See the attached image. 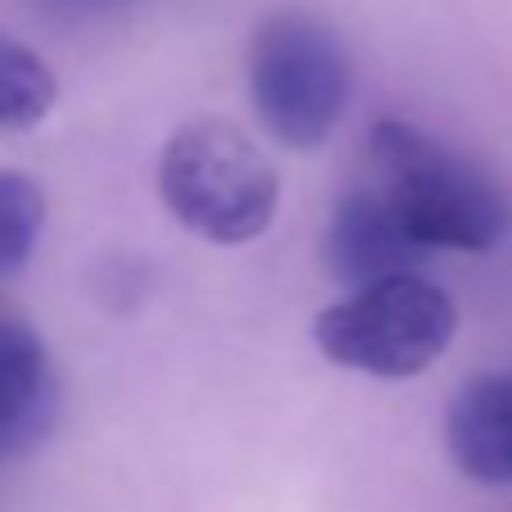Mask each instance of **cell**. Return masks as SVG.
<instances>
[{"mask_svg": "<svg viewBox=\"0 0 512 512\" xmlns=\"http://www.w3.org/2000/svg\"><path fill=\"white\" fill-rule=\"evenodd\" d=\"M322 259L345 286H372L381 277L417 272L426 250L395 223V213L363 186V191L340 195L331 209L327 236H322Z\"/></svg>", "mask_w": 512, "mask_h": 512, "instance_id": "6", "label": "cell"}, {"mask_svg": "<svg viewBox=\"0 0 512 512\" xmlns=\"http://www.w3.org/2000/svg\"><path fill=\"white\" fill-rule=\"evenodd\" d=\"M454 467L476 485H512V372H481L445 417Z\"/></svg>", "mask_w": 512, "mask_h": 512, "instance_id": "7", "label": "cell"}, {"mask_svg": "<svg viewBox=\"0 0 512 512\" xmlns=\"http://www.w3.org/2000/svg\"><path fill=\"white\" fill-rule=\"evenodd\" d=\"M59 386L37 322L0 295V458L46 440L55 426Z\"/></svg>", "mask_w": 512, "mask_h": 512, "instance_id": "5", "label": "cell"}, {"mask_svg": "<svg viewBox=\"0 0 512 512\" xmlns=\"http://www.w3.org/2000/svg\"><path fill=\"white\" fill-rule=\"evenodd\" d=\"M55 100H59L55 68L32 46H23L19 37L0 28V132L37 127L55 109Z\"/></svg>", "mask_w": 512, "mask_h": 512, "instance_id": "8", "label": "cell"}, {"mask_svg": "<svg viewBox=\"0 0 512 512\" xmlns=\"http://www.w3.org/2000/svg\"><path fill=\"white\" fill-rule=\"evenodd\" d=\"M46 227V191L19 168H0V281L28 268Z\"/></svg>", "mask_w": 512, "mask_h": 512, "instance_id": "9", "label": "cell"}, {"mask_svg": "<svg viewBox=\"0 0 512 512\" xmlns=\"http://www.w3.org/2000/svg\"><path fill=\"white\" fill-rule=\"evenodd\" d=\"M250 105L263 132L286 150H318L336 132L354 91L345 37L309 10H277L250 41Z\"/></svg>", "mask_w": 512, "mask_h": 512, "instance_id": "3", "label": "cell"}, {"mask_svg": "<svg viewBox=\"0 0 512 512\" xmlns=\"http://www.w3.org/2000/svg\"><path fill=\"white\" fill-rule=\"evenodd\" d=\"M159 195L186 232L209 245H250L277 218L272 159L232 118H191L159 155Z\"/></svg>", "mask_w": 512, "mask_h": 512, "instance_id": "2", "label": "cell"}, {"mask_svg": "<svg viewBox=\"0 0 512 512\" xmlns=\"http://www.w3.org/2000/svg\"><path fill=\"white\" fill-rule=\"evenodd\" d=\"M368 191L422 250L485 254L508 232V204L499 186L404 118H381L372 127Z\"/></svg>", "mask_w": 512, "mask_h": 512, "instance_id": "1", "label": "cell"}, {"mask_svg": "<svg viewBox=\"0 0 512 512\" xmlns=\"http://www.w3.org/2000/svg\"><path fill=\"white\" fill-rule=\"evenodd\" d=\"M458 336V304L422 272L381 277L313 318V345L345 372L377 381L422 377Z\"/></svg>", "mask_w": 512, "mask_h": 512, "instance_id": "4", "label": "cell"}]
</instances>
